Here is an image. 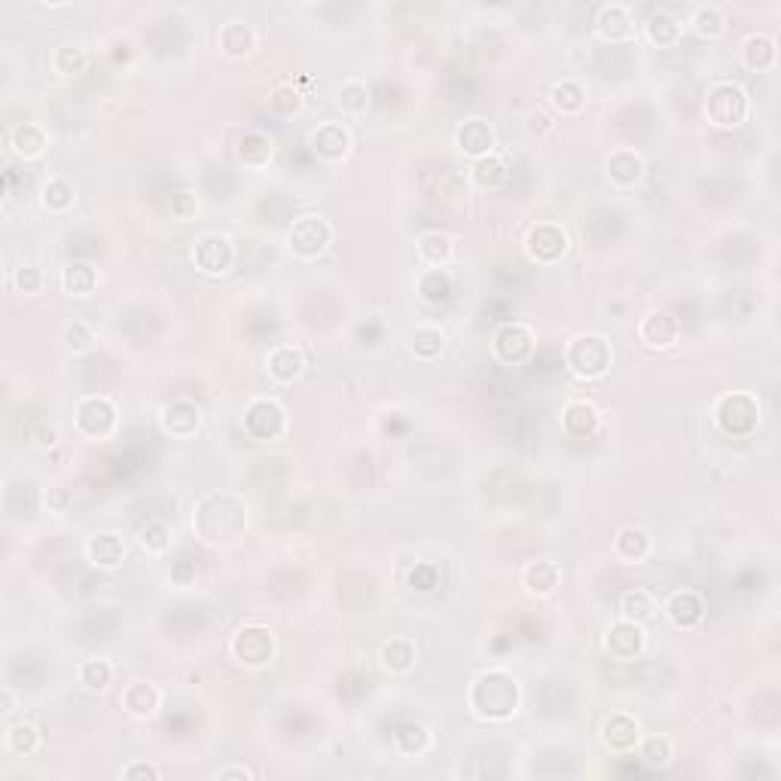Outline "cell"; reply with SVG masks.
<instances>
[{
  "label": "cell",
  "instance_id": "3957f363",
  "mask_svg": "<svg viewBox=\"0 0 781 781\" xmlns=\"http://www.w3.org/2000/svg\"><path fill=\"white\" fill-rule=\"evenodd\" d=\"M565 364L577 379H605L614 367V345L602 333H580L565 348Z\"/></svg>",
  "mask_w": 781,
  "mask_h": 781
},
{
  "label": "cell",
  "instance_id": "83f0119b",
  "mask_svg": "<svg viewBox=\"0 0 781 781\" xmlns=\"http://www.w3.org/2000/svg\"><path fill=\"white\" fill-rule=\"evenodd\" d=\"M678 336H681V324L669 312H650L638 327V339L647 348H656V351L672 348L678 342Z\"/></svg>",
  "mask_w": 781,
  "mask_h": 781
},
{
  "label": "cell",
  "instance_id": "d590c367",
  "mask_svg": "<svg viewBox=\"0 0 781 781\" xmlns=\"http://www.w3.org/2000/svg\"><path fill=\"white\" fill-rule=\"evenodd\" d=\"M443 348H446V333L437 324H418L409 333V351L415 360L431 364V360H437L443 354Z\"/></svg>",
  "mask_w": 781,
  "mask_h": 781
},
{
  "label": "cell",
  "instance_id": "8d00e7d4",
  "mask_svg": "<svg viewBox=\"0 0 781 781\" xmlns=\"http://www.w3.org/2000/svg\"><path fill=\"white\" fill-rule=\"evenodd\" d=\"M617 611H620V620L644 626V623H650L656 617V598L647 589H626L620 595Z\"/></svg>",
  "mask_w": 781,
  "mask_h": 781
},
{
  "label": "cell",
  "instance_id": "b9f144b4",
  "mask_svg": "<svg viewBox=\"0 0 781 781\" xmlns=\"http://www.w3.org/2000/svg\"><path fill=\"white\" fill-rule=\"evenodd\" d=\"M455 290V281L449 275V269H425L418 275V293H422L425 303H446Z\"/></svg>",
  "mask_w": 781,
  "mask_h": 781
},
{
  "label": "cell",
  "instance_id": "f5cc1de1",
  "mask_svg": "<svg viewBox=\"0 0 781 781\" xmlns=\"http://www.w3.org/2000/svg\"><path fill=\"white\" fill-rule=\"evenodd\" d=\"M272 110L281 113V116H293L303 110V95H299L293 86H278L272 92Z\"/></svg>",
  "mask_w": 781,
  "mask_h": 781
},
{
  "label": "cell",
  "instance_id": "6da1fadb",
  "mask_svg": "<svg viewBox=\"0 0 781 781\" xmlns=\"http://www.w3.org/2000/svg\"><path fill=\"white\" fill-rule=\"evenodd\" d=\"M467 705L479 720L489 724H507L516 717L522 705V684L507 669H486L479 672L467 690Z\"/></svg>",
  "mask_w": 781,
  "mask_h": 781
},
{
  "label": "cell",
  "instance_id": "f6af8a7d",
  "mask_svg": "<svg viewBox=\"0 0 781 781\" xmlns=\"http://www.w3.org/2000/svg\"><path fill=\"white\" fill-rule=\"evenodd\" d=\"M470 177H473L476 187L495 190V187H501L504 180H507V162H504L498 153H492V156H486V159H476V162L470 165Z\"/></svg>",
  "mask_w": 781,
  "mask_h": 781
},
{
  "label": "cell",
  "instance_id": "db71d44e",
  "mask_svg": "<svg viewBox=\"0 0 781 781\" xmlns=\"http://www.w3.org/2000/svg\"><path fill=\"white\" fill-rule=\"evenodd\" d=\"M10 281H13V287H16L19 293H25V296H34V293L43 290V272H40L37 266H22V269H16V275H13Z\"/></svg>",
  "mask_w": 781,
  "mask_h": 781
},
{
  "label": "cell",
  "instance_id": "bcb514c9",
  "mask_svg": "<svg viewBox=\"0 0 781 781\" xmlns=\"http://www.w3.org/2000/svg\"><path fill=\"white\" fill-rule=\"evenodd\" d=\"M394 742H397V751H400V754H406V757H422V754L431 751L434 736H431V730L422 727V724H406V727L394 736Z\"/></svg>",
  "mask_w": 781,
  "mask_h": 781
},
{
  "label": "cell",
  "instance_id": "52a82bcc",
  "mask_svg": "<svg viewBox=\"0 0 781 781\" xmlns=\"http://www.w3.org/2000/svg\"><path fill=\"white\" fill-rule=\"evenodd\" d=\"M333 242V226L321 214L296 217L287 229V248L299 260H318Z\"/></svg>",
  "mask_w": 781,
  "mask_h": 781
},
{
  "label": "cell",
  "instance_id": "30bf717a",
  "mask_svg": "<svg viewBox=\"0 0 781 781\" xmlns=\"http://www.w3.org/2000/svg\"><path fill=\"white\" fill-rule=\"evenodd\" d=\"M245 434L254 440H278L287 431V409L275 397H254L245 406Z\"/></svg>",
  "mask_w": 781,
  "mask_h": 781
},
{
  "label": "cell",
  "instance_id": "4dcf8cb0",
  "mask_svg": "<svg viewBox=\"0 0 781 781\" xmlns=\"http://www.w3.org/2000/svg\"><path fill=\"white\" fill-rule=\"evenodd\" d=\"M10 147L19 159L25 162H34V159H43L46 150H49V135L40 123H16L10 129Z\"/></svg>",
  "mask_w": 781,
  "mask_h": 781
},
{
  "label": "cell",
  "instance_id": "ee69618b",
  "mask_svg": "<svg viewBox=\"0 0 781 781\" xmlns=\"http://www.w3.org/2000/svg\"><path fill=\"white\" fill-rule=\"evenodd\" d=\"M690 28H693V34L702 37V40H717V37L727 34V19H724V13H720L714 4H702V7L693 10Z\"/></svg>",
  "mask_w": 781,
  "mask_h": 781
},
{
  "label": "cell",
  "instance_id": "ab89813d",
  "mask_svg": "<svg viewBox=\"0 0 781 781\" xmlns=\"http://www.w3.org/2000/svg\"><path fill=\"white\" fill-rule=\"evenodd\" d=\"M742 65L748 71H769L775 68V40L766 34H751L742 43Z\"/></svg>",
  "mask_w": 781,
  "mask_h": 781
},
{
  "label": "cell",
  "instance_id": "2e32d148",
  "mask_svg": "<svg viewBox=\"0 0 781 781\" xmlns=\"http://www.w3.org/2000/svg\"><path fill=\"white\" fill-rule=\"evenodd\" d=\"M309 150L327 162L336 165L351 153V132L342 123H321L312 135H309Z\"/></svg>",
  "mask_w": 781,
  "mask_h": 781
},
{
  "label": "cell",
  "instance_id": "836d02e7",
  "mask_svg": "<svg viewBox=\"0 0 781 781\" xmlns=\"http://www.w3.org/2000/svg\"><path fill=\"white\" fill-rule=\"evenodd\" d=\"M49 68L58 74V77H80L86 68H89V52L83 43L77 40H68L62 46H55L52 55H49Z\"/></svg>",
  "mask_w": 781,
  "mask_h": 781
},
{
  "label": "cell",
  "instance_id": "cb8c5ba5",
  "mask_svg": "<svg viewBox=\"0 0 781 781\" xmlns=\"http://www.w3.org/2000/svg\"><path fill=\"white\" fill-rule=\"evenodd\" d=\"M272 156H275V141L263 129H248L242 138L235 141V159L251 171L269 168Z\"/></svg>",
  "mask_w": 781,
  "mask_h": 781
},
{
  "label": "cell",
  "instance_id": "7bdbcfd3",
  "mask_svg": "<svg viewBox=\"0 0 781 781\" xmlns=\"http://www.w3.org/2000/svg\"><path fill=\"white\" fill-rule=\"evenodd\" d=\"M550 101H553V107H559L562 113L574 116V113H580V110L586 107V89L580 86V80L565 77V80H556V83L550 86Z\"/></svg>",
  "mask_w": 781,
  "mask_h": 781
},
{
  "label": "cell",
  "instance_id": "74e56055",
  "mask_svg": "<svg viewBox=\"0 0 781 781\" xmlns=\"http://www.w3.org/2000/svg\"><path fill=\"white\" fill-rule=\"evenodd\" d=\"M62 293L65 296H77V299H83V296H92L95 293V287H98V269L92 266V263H68L65 269H62Z\"/></svg>",
  "mask_w": 781,
  "mask_h": 781
},
{
  "label": "cell",
  "instance_id": "e575fe53",
  "mask_svg": "<svg viewBox=\"0 0 781 781\" xmlns=\"http://www.w3.org/2000/svg\"><path fill=\"white\" fill-rule=\"evenodd\" d=\"M644 37H647V43H653V46H659V49H672V46L681 43L684 25H681L672 13L659 10V13H653V16L644 22Z\"/></svg>",
  "mask_w": 781,
  "mask_h": 781
},
{
  "label": "cell",
  "instance_id": "277c9868",
  "mask_svg": "<svg viewBox=\"0 0 781 781\" xmlns=\"http://www.w3.org/2000/svg\"><path fill=\"white\" fill-rule=\"evenodd\" d=\"M705 116L714 129H739L751 116V98L742 86L730 80H717L705 95Z\"/></svg>",
  "mask_w": 781,
  "mask_h": 781
},
{
  "label": "cell",
  "instance_id": "60d3db41",
  "mask_svg": "<svg viewBox=\"0 0 781 781\" xmlns=\"http://www.w3.org/2000/svg\"><path fill=\"white\" fill-rule=\"evenodd\" d=\"M638 757L653 766V769H666L675 760V742L666 733H653V736H641L638 742Z\"/></svg>",
  "mask_w": 781,
  "mask_h": 781
},
{
  "label": "cell",
  "instance_id": "7a4b0ae2",
  "mask_svg": "<svg viewBox=\"0 0 781 781\" xmlns=\"http://www.w3.org/2000/svg\"><path fill=\"white\" fill-rule=\"evenodd\" d=\"M193 531L205 544H235L248 531V504L232 492H214L193 507Z\"/></svg>",
  "mask_w": 781,
  "mask_h": 781
},
{
  "label": "cell",
  "instance_id": "44dd1931",
  "mask_svg": "<svg viewBox=\"0 0 781 781\" xmlns=\"http://www.w3.org/2000/svg\"><path fill=\"white\" fill-rule=\"evenodd\" d=\"M86 559L101 571H116L126 562V540L116 531H98L86 540Z\"/></svg>",
  "mask_w": 781,
  "mask_h": 781
},
{
  "label": "cell",
  "instance_id": "ba28073f",
  "mask_svg": "<svg viewBox=\"0 0 781 781\" xmlns=\"http://www.w3.org/2000/svg\"><path fill=\"white\" fill-rule=\"evenodd\" d=\"M229 650H232V656H235L242 666H248V669H263V666H269L272 659H275V635H272V629L263 626V623H248V626H242V629L232 635Z\"/></svg>",
  "mask_w": 781,
  "mask_h": 781
},
{
  "label": "cell",
  "instance_id": "603a6c76",
  "mask_svg": "<svg viewBox=\"0 0 781 781\" xmlns=\"http://www.w3.org/2000/svg\"><path fill=\"white\" fill-rule=\"evenodd\" d=\"M653 553V537L641 525H623L614 537V556L623 565H644Z\"/></svg>",
  "mask_w": 781,
  "mask_h": 781
},
{
  "label": "cell",
  "instance_id": "8fae6325",
  "mask_svg": "<svg viewBox=\"0 0 781 781\" xmlns=\"http://www.w3.org/2000/svg\"><path fill=\"white\" fill-rule=\"evenodd\" d=\"M492 354L504 367H519L534 354V330L522 321H507L492 336Z\"/></svg>",
  "mask_w": 781,
  "mask_h": 781
},
{
  "label": "cell",
  "instance_id": "9c48e42d",
  "mask_svg": "<svg viewBox=\"0 0 781 781\" xmlns=\"http://www.w3.org/2000/svg\"><path fill=\"white\" fill-rule=\"evenodd\" d=\"M571 251V235L559 223H537L525 238V254L537 266H556Z\"/></svg>",
  "mask_w": 781,
  "mask_h": 781
},
{
  "label": "cell",
  "instance_id": "f546056e",
  "mask_svg": "<svg viewBox=\"0 0 781 781\" xmlns=\"http://www.w3.org/2000/svg\"><path fill=\"white\" fill-rule=\"evenodd\" d=\"M379 663L388 675H409L418 663V647L412 638L406 635H397V638H388L382 647H379Z\"/></svg>",
  "mask_w": 781,
  "mask_h": 781
},
{
  "label": "cell",
  "instance_id": "5bb4252c",
  "mask_svg": "<svg viewBox=\"0 0 781 781\" xmlns=\"http://www.w3.org/2000/svg\"><path fill=\"white\" fill-rule=\"evenodd\" d=\"M602 647L611 659H617V663H632V659H638L647 647L644 626L629 623V620H617L614 626H608Z\"/></svg>",
  "mask_w": 781,
  "mask_h": 781
},
{
  "label": "cell",
  "instance_id": "11a10c76",
  "mask_svg": "<svg viewBox=\"0 0 781 781\" xmlns=\"http://www.w3.org/2000/svg\"><path fill=\"white\" fill-rule=\"evenodd\" d=\"M71 504H74V498H71V492L62 489V486H52V489L43 492V507H46L52 516H65V513L71 510Z\"/></svg>",
  "mask_w": 781,
  "mask_h": 781
},
{
  "label": "cell",
  "instance_id": "7c38bea8",
  "mask_svg": "<svg viewBox=\"0 0 781 781\" xmlns=\"http://www.w3.org/2000/svg\"><path fill=\"white\" fill-rule=\"evenodd\" d=\"M159 428L174 440H193L202 431V409L187 397H174L159 409Z\"/></svg>",
  "mask_w": 781,
  "mask_h": 781
},
{
  "label": "cell",
  "instance_id": "4316f807",
  "mask_svg": "<svg viewBox=\"0 0 781 781\" xmlns=\"http://www.w3.org/2000/svg\"><path fill=\"white\" fill-rule=\"evenodd\" d=\"M562 428L577 440L595 437L602 431V412H598V406H592L589 400H571L562 412Z\"/></svg>",
  "mask_w": 781,
  "mask_h": 781
},
{
  "label": "cell",
  "instance_id": "d4e9b609",
  "mask_svg": "<svg viewBox=\"0 0 781 781\" xmlns=\"http://www.w3.org/2000/svg\"><path fill=\"white\" fill-rule=\"evenodd\" d=\"M119 705H123L126 714H132L138 720H150L162 708V693H159V687H153L147 681H132L123 687V693H119Z\"/></svg>",
  "mask_w": 781,
  "mask_h": 781
},
{
  "label": "cell",
  "instance_id": "8992f818",
  "mask_svg": "<svg viewBox=\"0 0 781 781\" xmlns=\"http://www.w3.org/2000/svg\"><path fill=\"white\" fill-rule=\"evenodd\" d=\"M714 422L727 437H748L760 422V403L748 391L720 394L714 403Z\"/></svg>",
  "mask_w": 781,
  "mask_h": 781
},
{
  "label": "cell",
  "instance_id": "7dc6e473",
  "mask_svg": "<svg viewBox=\"0 0 781 781\" xmlns=\"http://www.w3.org/2000/svg\"><path fill=\"white\" fill-rule=\"evenodd\" d=\"M138 544L150 556H165L171 550V528L162 519H147V525L138 528Z\"/></svg>",
  "mask_w": 781,
  "mask_h": 781
},
{
  "label": "cell",
  "instance_id": "d6a6232c",
  "mask_svg": "<svg viewBox=\"0 0 781 781\" xmlns=\"http://www.w3.org/2000/svg\"><path fill=\"white\" fill-rule=\"evenodd\" d=\"M74 202H77V190H74L71 180L62 177V174H52L46 184H43V190H40V205H43V211H49V214H55V217L68 214V211L74 208Z\"/></svg>",
  "mask_w": 781,
  "mask_h": 781
},
{
  "label": "cell",
  "instance_id": "ac0fdd59",
  "mask_svg": "<svg viewBox=\"0 0 781 781\" xmlns=\"http://www.w3.org/2000/svg\"><path fill=\"white\" fill-rule=\"evenodd\" d=\"M595 34L605 43H626L635 37V16L626 4H605L595 13Z\"/></svg>",
  "mask_w": 781,
  "mask_h": 781
},
{
  "label": "cell",
  "instance_id": "f907efd6",
  "mask_svg": "<svg viewBox=\"0 0 781 781\" xmlns=\"http://www.w3.org/2000/svg\"><path fill=\"white\" fill-rule=\"evenodd\" d=\"M62 342H65V348H68L74 357H80V354L92 351L95 333H92V327H89L86 321H68L65 330H62Z\"/></svg>",
  "mask_w": 781,
  "mask_h": 781
},
{
  "label": "cell",
  "instance_id": "681fc988",
  "mask_svg": "<svg viewBox=\"0 0 781 781\" xmlns=\"http://www.w3.org/2000/svg\"><path fill=\"white\" fill-rule=\"evenodd\" d=\"M4 748L16 757H31L40 748V733L31 724H13L4 736Z\"/></svg>",
  "mask_w": 781,
  "mask_h": 781
},
{
  "label": "cell",
  "instance_id": "4fadbf2b",
  "mask_svg": "<svg viewBox=\"0 0 781 781\" xmlns=\"http://www.w3.org/2000/svg\"><path fill=\"white\" fill-rule=\"evenodd\" d=\"M193 263L205 275H226L235 263V248L232 238L220 232H208L193 242Z\"/></svg>",
  "mask_w": 781,
  "mask_h": 781
},
{
  "label": "cell",
  "instance_id": "f1b7e54d",
  "mask_svg": "<svg viewBox=\"0 0 781 781\" xmlns=\"http://www.w3.org/2000/svg\"><path fill=\"white\" fill-rule=\"evenodd\" d=\"M562 583V568L550 559L528 562L522 571V586L531 598H550Z\"/></svg>",
  "mask_w": 781,
  "mask_h": 781
},
{
  "label": "cell",
  "instance_id": "91938a15",
  "mask_svg": "<svg viewBox=\"0 0 781 781\" xmlns=\"http://www.w3.org/2000/svg\"><path fill=\"white\" fill-rule=\"evenodd\" d=\"M217 778H254V769H248V766H226V769H220L217 772Z\"/></svg>",
  "mask_w": 781,
  "mask_h": 781
},
{
  "label": "cell",
  "instance_id": "1f68e13d",
  "mask_svg": "<svg viewBox=\"0 0 781 781\" xmlns=\"http://www.w3.org/2000/svg\"><path fill=\"white\" fill-rule=\"evenodd\" d=\"M418 260L428 269H446L455 260V238L449 232H428L418 238Z\"/></svg>",
  "mask_w": 781,
  "mask_h": 781
},
{
  "label": "cell",
  "instance_id": "7402d4cb",
  "mask_svg": "<svg viewBox=\"0 0 781 781\" xmlns=\"http://www.w3.org/2000/svg\"><path fill=\"white\" fill-rule=\"evenodd\" d=\"M266 373L278 385H293L299 376L306 373V357H303V351H299L296 345L281 342V345H275L266 354Z\"/></svg>",
  "mask_w": 781,
  "mask_h": 781
},
{
  "label": "cell",
  "instance_id": "9a60e30c",
  "mask_svg": "<svg viewBox=\"0 0 781 781\" xmlns=\"http://www.w3.org/2000/svg\"><path fill=\"white\" fill-rule=\"evenodd\" d=\"M663 614H666V620H669L675 629L690 632V629H696V626L705 620V598H702V592H696V589H675V592L666 598Z\"/></svg>",
  "mask_w": 781,
  "mask_h": 781
},
{
  "label": "cell",
  "instance_id": "ffe728a7",
  "mask_svg": "<svg viewBox=\"0 0 781 781\" xmlns=\"http://www.w3.org/2000/svg\"><path fill=\"white\" fill-rule=\"evenodd\" d=\"M598 736H602L605 748H611L617 754H632L638 748V742H641V727H638V720L632 714L614 711L602 724V733H598Z\"/></svg>",
  "mask_w": 781,
  "mask_h": 781
},
{
  "label": "cell",
  "instance_id": "680465c9",
  "mask_svg": "<svg viewBox=\"0 0 781 781\" xmlns=\"http://www.w3.org/2000/svg\"><path fill=\"white\" fill-rule=\"evenodd\" d=\"M55 446H58V428L40 425V431H37V449H55Z\"/></svg>",
  "mask_w": 781,
  "mask_h": 781
},
{
  "label": "cell",
  "instance_id": "5b68a950",
  "mask_svg": "<svg viewBox=\"0 0 781 781\" xmlns=\"http://www.w3.org/2000/svg\"><path fill=\"white\" fill-rule=\"evenodd\" d=\"M74 428L80 437L104 443L119 428V409L107 394H86L74 406Z\"/></svg>",
  "mask_w": 781,
  "mask_h": 781
},
{
  "label": "cell",
  "instance_id": "e0dca14e",
  "mask_svg": "<svg viewBox=\"0 0 781 781\" xmlns=\"http://www.w3.org/2000/svg\"><path fill=\"white\" fill-rule=\"evenodd\" d=\"M455 147L467 156V159H486L495 153V129L486 123V119H464V123L455 129Z\"/></svg>",
  "mask_w": 781,
  "mask_h": 781
},
{
  "label": "cell",
  "instance_id": "816d5d0a",
  "mask_svg": "<svg viewBox=\"0 0 781 781\" xmlns=\"http://www.w3.org/2000/svg\"><path fill=\"white\" fill-rule=\"evenodd\" d=\"M168 208H171V217H174L177 223H190V220L199 214V196H196L193 190H177V193L171 196Z\"/></svg>",
  "mask_w": 781,
  "mask_h": 781
},
{
  "label": "cell",
  "instance_id": "9f6ffc18",
  "mask_svg": "<svg viewBox=\"0 0 781 781\" xmlns=\"http://www.w3.org/2000/svg\"><path fill=\"white\" fill-rule=\"evenodd\" d=\"M171 583H174V586H193V583H196V565L187 562V559L174 562V565H171Z\"/></svg>",
  "mask_w": 781,
  "mask_h": 781
},
{
  "label": "cell",
  "instance_id": "f35d334b",
  "mask_svg": "<svg viewBox=\"0 0 781 781\" xmlns=\"http://www.w3.org/2000/svg\"><path fill=\"white\" fill-rule=\"evenodd\" d=\"M113 675H116V669H113L110 659H104V656L83 659L80 669H77V681L89 693H104L113 684Z\"/></svg>",
  "mask_w": 781,
  "mask_h": 781
},
{
  "label": "cell",
  "instance_id": "484cf974",
  "mask_svg": "<svg viewBox=\"0 0 781 781\" xmlns=\"http://www.w3.org/2000/svg\"><path fill=\"white\" fill-rule=\"evenodd\" d=\"M644 168H647L644 156L632 147H620L605 159V174L614 187H635L644 177Z\"/></svg>",
  "mask_w": 781,
  "mask_h": 781
},
{
  "label": "cell",
  "instance_id": "6f0895ef",
  "mask_svg": "<svg viewBox=\"0 0 781 781\" xmlns=\"http://www.w3.org/2000/svg\"><path fill=\"white\" fill-rule=\"evenodd\" d=\"M123 778H129V781H138V778H153V781H159V778H162V769H159L156 763L138 760V763H132V766L123 769Z\"/></svg>",
  "mask_w": 781,
  "mask_h": 781
},
{
  "label": "cell",
  "instance_id": "c3c4849f",
  "mask_svg": "<svg viewBox=\"0 0 781 781\" xmlns=\"http://www.w3.org/2000/svg\"><path fill=\"white\" fill-rule=\"evenodd\" d=\"M339 107H342V113L351 116V119L364 116V113L370 110V89H367V83H360V80L342 83V86H339Z\"/></svg>",
  "mask_w": 781,
  "mask_h": 781
},
{
  "label": "cell",
  "instance_id": "d6986e66",
  "mask_svg": "<svg viewBox=\"0 0 781 781\" xmlns=\"http://www.w3.org/2000/svg\"><path fill=\"white\" fill-rule=\"evenodd\" d=\"M257 43H260L257 28H254L251 22H242V19H229V22H223L220 31H217V46H220V52H223L226 58H235V62H238V58L254 55Z\"/></svg>",
  "mask_w": 781,
  "mask_h": 781
}]
</instances>
